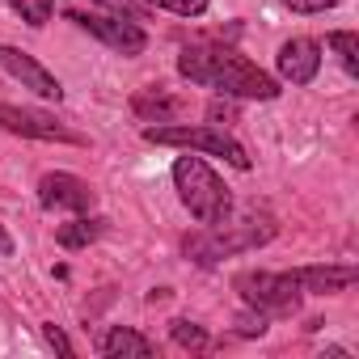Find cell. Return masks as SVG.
Segmentation results:
<instances>
[{
  "instance_id": "1",
  "label": "cell",
  "mask_w": 359,
  "mask_h": 359,
  "mask_svg": "<svg viewBox=\"0 0 359 359\" xmlns=\"http://www.w3.org/2000/svg\"><path fill=\"white\" fill-rule=\"evenodd\" d=\"M177 72L191 85H208L224 97H245V102H275L279 97V81L233 47H212V43L182 47Z\"/></svg>"
},
{
  "instance_id": "2",
  "label": "cell",
  "mask_w": 359,
  "mask_h": 359,
  "mask_svg": "<svg viewBox=\"0 0 359 359\" xmlns=\"http://www.w3.org/2000/svg\"><path fill=\"white\" fill-rule=\"evenodd\" d=\"M173 187H177L182 208H187L203 229L233 216V195H229V187L220 182V173H216L203 156H177V161H173Z\"/></svg>"
},
{
  "instance_id": "3",
  "label": "cell",
  "mask_w": 359,
  "mask_h": 359,
  "mask_svg": "<svg viewBox=\"0 0 359 359\" xmlns=\"http://www.w3.org/2000/svg\"><path fill=\"white\" fill-rule=\"evenodd\" d=\"M144 140L148 144H165V148H195V152H208V156H224L233 169H250V152L220 127V123H203V127H187V123H156V127H144Z\"/></svg>"
},
{
  "instance_id": "4",
  "label": "cell",
  "mask_w": 359,
  "mask_h": 359,
  "mask_svg": "<svg viewBox=\"0 0 359 359\" xmlns=\"http://www.w3.org/2000/svg\"><path fill=\"white\" fill-rule=\"evenodd\" d=\"M275 237V224L271 220H241V224H208V233H195L187 237V254L199 262V266H212L229 254H241V250H258Z\"/></svg>"
},
{
  "instance_id": "5",
  "label": "cell",
  "mask_w": 359,
  "mask_h": 359,
  "mask_svg": "<svg viewBox=\"0 0 359 359\" xmlns=\"http://www.w3.org/2000/svg\"><path fill=\"white\" fill-rule=\"evenodd\" d=\"M233 287L241 292V300L250 309H258L266 317H287L300 304V283L292 279V271H279V275L275 271H241L233 279Z\"/></svg>"
},
{
  "instance_id": "6",
  "label": "cell",
  "mask_w": 359,
  "mask_h": 359,
  "mask_svg": "<svg viewBox=\"0 0 359 359\" xmlns=\"http://www.w3.org/2000/svg\"><path fill=\"white\" fill-rule=\"evenodd\" d=\"M81 30H89L93 39H102L106 47H114L118 55H140L148 47V34L135 18H123V13H85V9H72L68 13Z\"/></svg>"
},
{
  "instance_id": "7",
  "label": "cell",
  "mask_w": 359,
  "mask_h": 359,
  "mask_svg": "<svg viewBox=\"0 0 359 359\" xmlns=\"http://www.w3.org/2000/svg\"><path fill=\"white\" fill-rule=\"evenodd\" d=\"M0 131L9 135H26V140H55V144H76L85 148L89 140L72 127H64L55 114H43V110H26V106H5L0 102Z\"/></svg>"
},
{
  "instance_id": "8",
  "label": "cell",
  "mask_w": 359,
  "mask_h": 359,
  "mask_svg": "<svg viewBox=\"0 0 359 359\" xmlns=\"http://www.w3.org/2000/svg\"><path fill=\"white\" fill-rule=\"evenodd\" d=\"M39 203L47 212H76L81 216V212H89L97 203V191L76 173H47L39 182Z\"/></svg>"
},
{
  "instance_id": "9",
  "label": "cell",
  "mask_w": 359,
  "mask_h": 359,
  "mask_svg": "<svg viewBox=\"0 0 359 359\" xmlns=\"http://www.w3.org/2000/svg\"><path fill=\"white\" fill-rule=\"evenodd\" d=\"M0 68H5L13 81H22V89L39 93V97H47V102H60V97H64V85H60L34 55L18 51V47H9V43H0Z\"/></svg>"
},
{
  "instance_id": "10",
  "label": "cell",
  "mask_w": 359,
  "mask_h": 359,
  "mask_svg": "<svg viewBox=\"0 0 359 359\" xmlns=\"http://www.w3.org/2000/svg\"><path fill=\"white\" fill-rule=\"evenodd\" d=\"M275 68L292 85H313V76L321 68V47L313 39H287L279 47V55H275Z\"/></svg>"
},
{
  "instance_id": "11",
  "label": "cell",
  "mask_w": 359,
  "mask_h": 359,
  "mask_svg": "<svg viewBox=\"0 0 359 359\" xmlns=\"http://www.w3.org/2000/svg\"><path fill=\"white\" fill-rule=\"evenodd\" d=\"M292 279L300 283V292L334 296V292H346L359 279V266H300V271H292Z\"/></svg>"
},
{
  "instance_id": "12",
  "label": "cell",
  "mask_w": 359,
  "mask_h": 359,
  "mask_svg": "<svg viewBox=\"0 0 359 359\" xmlns=\"http://www.w3.org/2000/svg\"><path fill=\"white\" fill-rule=\"evenodd\" d=\"M131 110H135L144 123H173V118H182L191 106H187L182 97L165 93V89H140V93L131 97Z\"/></svg>"
},
{
  "instance_id": "13",
  "label": "cell",
  "mask_w": 359,
  "mask_h": 359,
  "mask_svg": "<svg viewBox=\"0 0 359 359\" xmlns=\"http://www.w3.org/2000/svg\"><path fill=\"white\" fill-rule=\"evenodd\" d=\"M102 355H110V359H127V355H135V359H148V355H156V342L152 338H144L140 330H131V325H114V330H106V338H102Z\"/></svg>"
},
{
  "instance_id": "14",
  "label": "cell",
  "mask_w": 359,
  "mask_h": 359,
  "mask_svg": "<svg viewBox=\"0 0 359 359\" xmlns=\"http://www.w3.org/2000/svg\"><path fill=\"white\" fill-rule=\"evenodd\" d=\"M106 224H110V220H102V216H76V220H68V224L55 229V241H60L64 250H85V245H93V241L106 233Z\"/></svg>"
},
{
  "instance_id": "15",
  "label": "cell",
  "mask_w": 359,
  "mask_h": 359,
  "mask_svg": "<svg viewBox=\"0 0 359 359\" xmlns=\"http://www.w3.org/2000/svg\"><path fill=\"white\" fill-rule=\"evenodd\" d=\"M325 43L338 51V64H342L351 76H359V34H355V30H334Z\"/></svg>"
},
{
  "instance_id": "16",
  "label": "cell",
  "mask_w": 359,
  "mask_h": 359,
  "mask_svg": "<svg viewBox=\"0 0 359 359\" xmlns=\"http://www.w3.org/2000/svg\"><path fill=\"white\" fill-rule=\"evenodd\" d=\"M5 5H9L26 26H34V30H39V26H47V22H51V13H55V0H5Z\"/></svg>"
},
{
  "instance_id": "17",
  "label": "cell",
  "mask_w": 359,
  "mask_h": 359,
  "mask_svg": "<svg viewBox=\"0 0 359 359\" xmlns=\"http://www.w3.org/2000/svg\"><path fill=\"white\" fill-rule=\"evenodd\" d=\"M169 334H173L177 346H187V351H203V346H208V330L195 325V321H173Z\"/></svg>"
},
{
  "instance_id": "18",
  "label": "cell",
  "mask_w": 359,
  "mask_h": 359,
  "mask_svg": "<svg viewBox=\"0 0 359 359\" xmlns=\"http://www.w3.org/2000/svg\"><path fill=\"white\" fill-rule=\"evenodd\" d=\"M148 5H152V9H169V13H177V18H203L212 0H148Z\"/></svg>"
},
{
  "instance_id": "19",
  "label": "cell",
  "mask_w": 359,
  "mask_h": 359,
  "mask_svg": "<svg viewBox=\"0 0 359 359\" xmlns=\"http://www.w3.org/2000/svg\"><path fill=\"white\" fill-rule=\"evenodd\" d=\"M266 321H271L266 313L250 309V313H241V317H237V334H241V338H262V334H266Z\"/></svg>"
},
{
  "instance_id": "20",
  "label": "cell",
  "mask_w": 359,
  "mask_h": 359,
  "mask_svg": "<svg viewBox=\"0 0 359 359\" xmlns=\"http://www.w3.org/2000/svg\"><path fill=\"white\" fill-rule=\"evenodd\" d=\"M283 9H292V13H325V9H334V5H342V0H279Z\"/></svg>"
},
{
  "instance_id": "21",
  "label": "cell",
  "mask_w": 359,
  "mask_h": 359,
  "mask_svg": "<svg viewBox=\"0 0 359 359\" xmlns=\"http://www.w3.org/2000/svg\"><path fill=\"white\" fill-rule=\"evenodd\" d=\"M97 5H106V9H114V13H123V18H144L152 5L148 0H97Z\"/></svg>"
},
{
  "instance_id": "22",
  "label": "cell",
  "mask_w": 359,
  "mask_h": 359,
  "mask_svg": "<svg viewBox=\"0 0 359 359\" xmlns=\"http://www.w3.org/2000/svg\"><path fill=\"white\" fill-rule=\"evenodd\" d=\"M43 338H47L60 355H72V342H68V334H64L60 325H51V321H47V325H43Z\"/></svg>"
},
{
  "instance_id": "23",
  "label": "cell",
  "mask_w": 359,
  "mask_h": 359,
  "mask_svg": "<svg viewBox=\"0 0 359 359\" xmlns=\"http://www.w3.org/2000/svg\"><path fill=\"white\" fill-rule=\"evenodd\" d=\"M0 254H13V237L5 233V224H0Z\"/></svg>"
}]
</instances>
